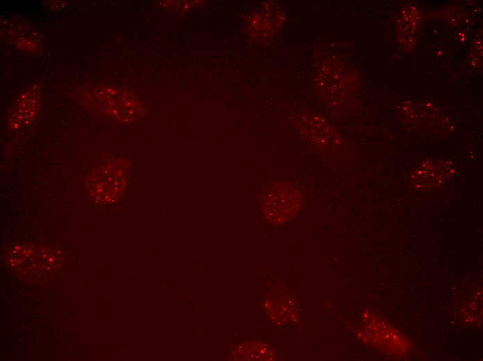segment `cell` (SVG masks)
Segmentation results:
<instances>
[{
	"label": "cell",
	"instance_id": "3",
	"mask_svg": "<svg viewBox=\"0 0 483 361\" xmlns=\"http://www.w3.org/2000/svg\"><path fill=\"white\" fill-rule=\"evenodd\" d=\"M305 195L299 185L289 180L270 183L262 195L264 215L271 224L281 225L295 217L303 208Z\"/></svg>",
	"mask_w": 483,
	"mask_h": 361
},
{
	"label": "cell",
	"instance_id": "4",
	"mask_svg": "<svg viewBox=\"0 0 483 361\" xmlns=\"http://www.w3.org/2000/svg\"><path fill=\"white\" fill-rule=\"evenodd\" d=\"M291 121L302 137L319 151L324 152L338 143L330 126L318 113L298 111L293 115Z\"/></svg>",
	"mask_w": 483,
	"mask_h": 361
},
{
	"label": "cell",
	"instance_id": "1",
	"mask_svg": "<svg viewBox=\"0 0 483 361\" xmlns=\"http://www.w3.org/2000/svg\"><path fill=\"white\" fill-rule=\"evenodd\" d=\"M129 170V164L120 158H113L98 163L85 180L90 197L101 205L116 202L126 191Z\"/></svg>",
	"mask_w": 483,
	"mask_h": 361
},
{
	"label": "cell",
	"instance_id": "5",
	"mask_svg": "<svg viewBox=\"0 0 483 361\" xmlns=\"http://www.w3.org/2000/svg\"><path fill=\"white\" fill-rule=\"evenodd\" d=\"M42 104V93L34 86L18 96L8 114L7 124L17 130L31 124L37 117Z\"/></svg>",
	"mask_w": 483,
	"mask_h": 361
},
{
	"label": "cell",
	"instance_id": "2",
	"mask_svg": "<svg viewBox=\"0 0 483 361\" xmlns=\"http://www.w3.org/2000/svg\"><path fill=\"white\" fill-rule=\"evenodd\" d=\"M84 103L92 110L121 122H131L139 117L142 106L131 93L105 85L85 92Z\"/></svg>",
	"mask_w": 483,
	"mask_h": 361
}]
</instances>
